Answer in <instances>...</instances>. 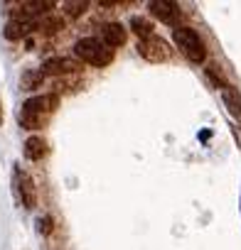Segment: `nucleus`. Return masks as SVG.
Wrapping results in <instances>:
<instances>
[{
	"mask_svg": "<svg viewBox=\"0 0 241 250\" xmlns=\"http://www.w3.org/2000/svg\"><path fill=\"white\" fill-rule=\"evenodd\" d=\"M207 76H209V79L214 81V86H217V88H221V91H224L226 86H231V83L226 81L224 71H221V69H219L217 64H209V66H207Z\"/></svg>",
	"mask_w": 241,
	"mask_h": 250,
	"instance_id": "obj_16",
	"label": "nucleus"
},
{
	"mask_svg": "<svg viewBox=\"0 0 241 250\" xmlns=\"http://www.w3.org/2000/svg\"><path fill=\"white\" fill-rule=\"evenodd\" d=\"M86 8H89L86 0H64V3H62V13L69 20H79L86 13Z\"/></svg>",
	"mask_w": 241,
	"mask_h": 250,
	"instance_id": "obj_14",
	"label": "nucleus"
},
{
	"mask_svg": "<svg viewBox=\"0 0 241 250\" xmlns=\"http://www.w3.org/2000/svg\"><path fill=\"white\" fill-rule=\"evenodd\" d=\"M148 10L153 18H158L163 25H170V27H180V18H182V10L177 3L172 0H150L148 3Z\"/></svg>",
	"mask_w": 241,
	"mask_h": 250,
	"instance_id": "obj_5",
	"label": "nucleus"
},
{
	"mask_svg": "<svg viewBox=\"0 0 241 250\" xmlns=\"http://www.w3.org/2000/svg\"><path fill=\"white\" fill-rule=\"evenodd\" d=\"M172 42L185 54V59H190L192 64H204V59H207V44H204V40L199 37L197 30L180 25L177 30H172Z\"/></svg>",
	"mask_w": 241,
	"mask_h": 250,
	"instance_id": "obj_2",
	"label": "nucleus"
},
{
	"mask_svg": "<svg viewBox=\"0 0 241 250\" xmlns=\"http://www.w3.org/2000/svg\"><path fill=\"white\" fill-rule=\"evenodd\" d=\"M128 27H131V32H133V35L138 37V42L155 37V25H153V22H150L148 18H141V15H136V18H131Z\"/></svg>",
	"mask_w": 241,
	"mask_h": 250,
	"instance_id": "obj_11",
	"label": "nucleus"
},
{
	"mask_svg": "<svg viewBox=\"0 0 241 250\" xmlns=\"http://www.w3.org/2000/svg\"><path fill=\"white\" fill-rule=\"evenodd\" d=\"M126 40H128V30L120 25V22H106V25L101 27V42H103L106 47H111V49L123 47Z\"/></svg>",
	"mask_w": 241,
	"mask_h": 250,
	"instance_id": "obj_7",
	"label": "nucleus"
},
{
	"mask_svg": "<svg viewBox=\"0 0 241 250\" xmlns=\"http://www.w3.org/2000/svg\"><path fill=\"white\" fill-rule=\"evenodd\" d=\"M30 32H37V20H13V18H10V22H8L5 30H3L5 40H10V42L25 40Z\"/></svg>",
	"mask_w": 241,
	"mask_h": 250,
	"instance_id": "obj_8",
	"label": "nucleus"
},
{
	"mask_svg": "<svg viewBox=\"0 0 241 250\" xmlns=\"http://www.w3.org/2000/svg\"><path fill=\"white\" fill-rule=\"evenodd\" d=\"M221 98H224V103H226L229 113H231L234 118H239V120H241V96H239V91H236L234 86H226V88L221 91Z\"/></svg>",
	"mask_w": 241,
	"mask_h": 250,
	"instance_id": "obj_13",
	"label": "nucleus"
},
{
	"mask_svg": "<svg viewBox=\"0 0 241 250\" xmlns=\"http://www.w3.org/2000/svg\"><path fill=\"white\" fill-rule=\"evenodd\" d=\"M42 81H45V74H42V69H32V71L23 74V79H20V86H23V88H27V91H35V88H40V86H42Z\"/></svg>",
	"mask_w": 241,
	"mask_h": 250,
	"instance_id": "obj_15",
	"label": "nucleus"
},
{
	"mask_svg": "<svg viewBox=\"0 0 241 250\" xmlns=\"http://www.w3.org/2000/svg\"><path fill=\"white\" fill-rule=\"evenodd\" d=\"M23 152H25V157H27L30 162L45 160V155H47V143H45V138L30 135V138L25 140V145H23Z\"/></svg>",
	"mask_w": 241,
	"mask_h": 250,
	"instance_id": "obj_10",
	"label": "nucleus"
},
{
	"mask_svg": "<svg viewBox=\"0 0 241 250\" xmlns=\"http://www.w3.org/2000/svg\"><path fill=\"white\" fill-rule=\"evenodd\" d=\"M74 54L79 62H86L91 66H108L113 62V49L106 47L101 40L96 37H81L76 44H74Z\"/></svg>",
	"mask_w": 241,
	"mask_h": 250,
	"instance_id": "obj_3",
	"label": "nucleus"
},
{
	"mask_svg": "<svg viewBox=\"0 0 241 250\" xmlns=\"http://www.w3.org/2000/svg\"><path fill=\"white\" fill-rule=\"evenodd\" d=\"M3 120H5V110H3V98H0V128H3Z\"/></svg>",
	"mask_w": 241,
	"mask_h": 250,
	"instance_id": "obj_18",
	"label": "nucleus"
},
{
	"mask_svg": "<svg viewBox=\"0 0 241 250\" xmlns=\"http://www.w3.org/2000/svg\"><path fill=\"white\" fill-rule=\"evenodd\" d=\"M231 130H234V135H236V140H239V147H241V130L236 128V125H234V128H231Z\"/></svg>",
	"mask_w": 241,
	"mask_h": 250,
	"instance_id": "obj_19",
	"label": "nucleus"
},
{
	"mask_svg": "<svg viewBox=\"0 0 241 250\" xmlns=\"http://www.w3.org/2000/svg\"><path fill=\"white\" fill-rule=\"evenodd\" d=\"M81 71L79 59H67V57H52L42 64V74L45 76H57V79H67Z\"/></svg>",
	"mask_w": 241,
	"mask_h": 250,
	"instance_id": "obj_6",
	"label": "nucleus"
},
{
	"mask_svg": "<svg viewBox=\"0 0 241 250\" xmlns=\"http://www.w3.org/2000/svg\"><path fill=\"white\" fill-rule=\"evenodd\" d=\"M18 196H20V204L27 208V211H32V208H37V187H35V182H32V177H27V174H18Z\"/></svg>",
	"mask_w": 241,
	"mask_h": 250,
	"instance_id": "obj_9",
	"label": "nucleus"
},
{
	"mask_svg": "<svg viewBox=\"0 0 241 250\" xmlns=\"http://www.w3.org/2000/svg\"><path fill=\"white\" fill-rule=\"evenodd\" d=\"M59 105V96L57 93H45V96H32L23 103L20 110V125L27 130H40L47 123V118L57 110Z\"/></svg>",
	"mask_w": 241,
	"mask_h": 250,
	"instance_id": "obj_1",
	"label": "nucleus"
},
{
	"mask_svg": "<svg viewBox=\"0 0 241 250\" xmlns=\"http://www.w3.org/2000/svg\"><path fill=\"white\" fill-rule=\"evenodd\" d=\"M62 30H64V18H59V15H47V18L37 20V32H42V35H57Z\"/></svg>",
	"mask_w": 241,
	"mask_h": 250,
	"instance_id": "obj_12",
	"label": "nucleus"
},
{
	"mask_svg": "<svg viewBox=\"0 0 241 250\" xmlns=\"http://www.w3.org/2000/svg\"><path fill=\"white\" fill-rule=\"evenodd\" d=\"M37 230H40L42 235H52V230H54V218H52V216H40V218H37Z\"/></svg>",
	"mask_w": 241,
	"mask_h": 250,
	"instance_id": "obj_17",
	"label": "nucleus"
},
{
	"mask_svg": "<svg viewBox=\"0 0 241 250\" xmlns=\"http://www.w3.org/2000/svg\"><path fill=\"white\" fill-rule=\"evenodd\" d=\"M138 54L145 59V62H150V64H163V62H170V57H172V49H170V44L163 40V37H150V40H143V42H138Z\"/></svg>",
	"mask_w": 241,
	"mask_h": 250,
	"instance_id": "obj_4",
	"label": "nucleus"
}]
</instances>
